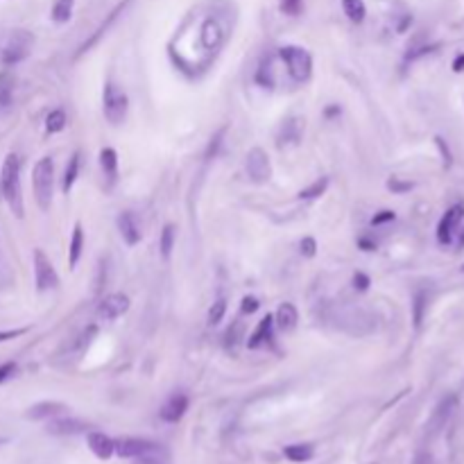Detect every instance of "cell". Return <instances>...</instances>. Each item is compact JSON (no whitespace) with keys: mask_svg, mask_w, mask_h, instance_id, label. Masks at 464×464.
<instances>
[{"mask_svg":"<svg viewBox=\"0 0 464 464\" xmlns=\"http://www.w3.org/2000/svg\"><path fill=\"white\" fill-rule=\"evenodd\" d=\"M313 453L315 451L310 444H292V446H285L283 449V455L290 462H308V460H313Z\"/></svg>","mask_w":464,"mask_h":464,"instance_id":"cb8c5ba5","label":"cell"},{"mask_svg":"<svg viewBox=\"0 0 464 464\" xmlns=\"http://www.w3.org/2000/svg\"><path fill=\"white\" fill-rule=\"evenodd\" d=\"M89 430V424L82 419H50L48 424V433L53 435H78V433H87Z\"/></svg>","mask_w":464,"mask_h":464,"instance_id":"9a60e30c","label":"cell"},{"mask_svg":"<svg viewBox=\"0 0 464 464\" xmlns=\"http://www.w3.org/2000/svg\"><path fill=\"white\" fill-rule=\"evenodd\" d=\"M175 238H177L175 226L172 224H166L163 231H161V254H163V258H170L172 247H175Z\"/></svg>","mask_w":464,"mask_h":464,"instance_id":"4dcf8cb0","label":"cell"},{"mask_svg":"<svg viewBox=\"0 0 464 464\" xmlns=\"http://www.w3.org/2000/svg\"><path fill=\"white\" fill-rule=\"evenodd\" d=\"M66 410H69V408H66L64 403L44 401V403H37V406H32V408L28 410V417H30V419H53V417L64 415Z\"/></svg>","mask_w":464,"mask_h":464,"instance_id":"ffe728a7","label":"cell"},{"mask_svg":"<svg viewBox=\"0 0 464 464\" xmlns=\"http://www.w3.org/2000/svg\"><path fill=\"white\" fill-rule=\"evenodd\" d=\"M73 7H75V0H55V5H53V21L57 23V25H64V23H69L71 21V16H73Z\"/></svg>","mask_w":464,"mask_h":464,"instance_id":"484cf974","label":"cell"},{"mask_svg":"<svg viewBox=\"0 0 464 464\" xmlns=\"http://www.w3.org/2000/svg\"><path fill=\"white\" fill-rule=\"evenodd\" d=\"M16 374V362H5L0 365V383H5L7 378H12Z\"/></svg>","mask_w":464,"mask_h":464,"instance_id":"ab89813d","label":"cell"},{"mask_svg":"<svg viewBox=\"0 0 464 464\" xmlns=\"http://www.w3.org/2000/svg\"><path fill=\"white\" fill-rule=\"evenodd\" d=\"M118 231H121L123 240L134 247V244L141 242V226L136 222V217H134L130 211H125V213L118 215Z\"/></svg>","mask_w":464,"mask_h":464,"instance_id":"5bb4252c","label":"cell"},{"mask_svg":"<svg viewBox=\"0 0 464 464\" xmlns=\"http://www.w3.org/2000/svg\"><path fill=\"white\" fill-rule=\"evenodd\" d=\"M342 10L351 23H362L367 16V7L362 0H342Z\"/></svg>","mask_w":464,"mask_h":464,"instance_id":"d4e9b609","label":"cell"},{"mask_svg":"<svg viewBox=\"0 0 464 464\" xmlns=\"http://www.w3.org/2000/svg\"><path fill=\"white\" fill-rule=\"evenodd\" d=\"M387 188L394 190V193H406V190L412 188V184H410V181H399V179H396V177H392V179L387 181Z\"/></svg>","mask_w":464,"mask_h":464,"instance_id":"74e56055","label":"cell"},{"mask_svg":"<svg viewBox=\"0 0 464 464\" xmlns=\"http://www.w3.org/2000/svg\"><path fill=\"white\" fill-rule=\"evenodd\" d=\"M100 166H102V172L109 184H114L118 175V154L114 148H102V152H100Z\"/></svg>","mask_w":464,"mask_h":464,"instance_id":"7402d4cb","label":"cell"},{"mask_svg":"<svg viewBox=\"0 0 464 464\" xmlns=\"http://www.w3.org/2000/svg\"><path fill=\"white\" fill-rule=\"evenodd\" d=\"M125 7H127V3H121V5H118V7H116V10L111 12V14H109V19H107V21H105L102 25H100V28H98V32H96V35H93V37H91V39L87 41V44H84V46L80 48V55H82V53H87V50H91L93 46H96V44H98V41H100V37H102V35H105V32L109 30V25H111V23H114V21L118 19V14H121V12L125 10Z\"/></svg>","mask_w":464,"mask_h":464,"instance_id":"603a6c76","label":"cell"},{"mask_svg":"<svg viewBox=\"0 0 464 464\" xmlns=\"http://www.w3.org/2000/svg\"><path fill=\"white\" fill-rule=\"evenodd\" d=\"M394 211H381V213H376L374 217H371V226H378V224H385V222H390V220H394Z\"/></svg>","mask_w":464,"mask_h":464,"instance_id":"8d00e7d4","label":"cell"},{"mask_svg":"<svg viewBox=\"0 0 464 464\" xmlns=\"http://www.w3.org/2000/svg\"><path fill=\"white\" fill-rule=\"evenodd\" d=\"M226 39V32L222 28V23L217 19H206L204 23H202V30H199V41H202V48L208 50V53H217V50L222 48Z\"/></svg>","mask_w":464,"mask_h":464,"instance_id":"9c48e42d","label":"cell"},{"mask_svg":"<svg viewBox=\"0 0 464 464\" xmlns=\"http://www.w3.org/2000/svg\"><path fill=\"white\" fill-rule=\"evenodd\" d=\"M186 410H188V396L172 394L161 406V412H159V415H161V419L168 421V424H177V421L186 415Z\"/></svg>","mask_w":464,"mask_h":464,"instance_id":"7c38bea8","label":"cell"},{"mask_svg":"<svg viewBox=\"0 0 464 464\" xmlns=\"http://www.w3.org/2000/svg\"><path fill=\"white\" fill-rule=\"evenodd\" d=\"M23 333H25V328H14V331H0V342L14 340V337H19Z\"/></svg>","mask_w":464,"mask_h":464,"instance_id":"b9f144b4","label":"cell"},{"mask_svg":"<svg viewBox=\"0 0 464 464\" xmlns=\"http://www.w3.org/2000/svg\"><path fill=\"white\" fill-rule=\"evenodd\" d=\"M82 249H84V231H82V224L78 222L73 226V238H71V247H69V265H71V269L78 267L80 258H82Z\"/></svg>","mask_w":464,"mask_h":464,"instance_id":"44dd1931","label":"cell"},{"mask_svg":"<svg viewBox=\"0 0 464 464\" xmlns=\"http://www.w3.org/2000/svg\"><path fill=\"white\" fill-rule=\"evenodd\" d=\"M87 442H89V449L93 451V455L100 458V460H109L114 455V440L109 435H105V433L91 430L89 437H87Z\"/></svg>","mask_w":464,"mask_h":464,"instance_id":"2e32d148","label":"cell"},{"mask_svg":"<svg viewBox=\"0 0 464 464\" xmlns=\"http://www.w3.org/2000/svg\"><path fill=\"white\" fill-rule=\"evenodd\" d=\"M462 217H464V204H455L446 211L440 224H437V240L442 244H449L455 229H458V224L462 222Z\"/></svg>","mask_w":464,"mask_h":464,"instance_id":"30bf717a","label":"cell"},{"mask_svg":"<svg viewBox=\"0 0 464 464\" xmlns=\"http://www.w3.org/2000/svg\"><path fill=\"white\" fill-rule=\"evenodd\" d=\"M301 7H303V0H281V12L288 16L301 14Z\"/></svg>","mask_w":464,"mask_h":464,"instance_id":"e575fe53","label":"cell"},{"mask_svg":"<svg viewBox=\"0 0 464 464\" xmlns=\"http://www.w3.org/2000/svg\"><path fill=\"white\" fill-rule=\"evenodd\" d=\"M278 55H281L285 66H288V73L294 82L303 84L310 80V75H313V57H310L308 50L299 46H283L278 50Z\"/></svg>","mask_w":464,"mask_h":464,"instance_id":"3957f363","label":"cell"},{"mask_svg":"<svg viewBox=\"0 0 464 464\" xmlns=\"http://www.w3.org/2000/svg\"><path fill=\"white\" fill-rule=\"evenodd\" d=\"M297 322H299V313H297V308H294V303H290V301L281 303L274 315V324L278 326V331L290 333L297 328Z\"/></svg>","mask_w":464,"mask_h":464,"instance_id":"e0dca14e","label":"cell"},{"mask_svg":"<svg viewBox=\"0 0 464 464\" xmlns=\"http://www.w3.org/2000/svg\"><path fill=\"white\" fill-rule=\"evenodd\" d=\"M301 134H303V123L299 118H290V121L283 123L281 127V134H278V145H297L301 141Z\"/></svg>","mask_w":464,"mask_h":464,"instance_id":"ac0fdd59","label":"cell"},{"mask_svg":"<svg viewBox=\"0 0 464 464\" xmlns=\"http://www.w3.org/2000/svg\"><path fill=\"white\" fill-rule=\"evenodd\" d=\"M247 172H249V179L256 181V184H263V181L269 179V177H272L269 157H267V152L263 148L249 150V154H247Z\"/></svg>","mask_w":464,"mask_h":464,"instance_id":"ba28073f","label":"cell"},{"mask_svg":"<svg viewBox=\"0 0 464 464\" xmlns=\"http://www.w3.org/2000/svg\"><path fill=\"white\" fill-rule=\"evenodd\" d=\"M242 333H244V324L242 322H235L229 331H226V349H231V351H235V347L240 344V340H242Z\"/></svg>","mask_w":464,"mask_h":464,"instance_id":"d6a6232c","label":"cell"},{"mask_svg":"<svg viewBox=\"0 0 464 464\" xmlns=\"http://www.w3.org/2000/svg\"><path fill=\"white\" fill-rule=\"evenodd\" d=\"M455 406H458V399H455V396H446V399H442L440 406L435 408L433 417H430V424H428V433H430V435L440 433V430L444 428L446 421L451 419Z\"/></svg>","mask_w":464,"mask_h":464,"instance_id":"4fadbf2b","label":"cell"},{"mask_svg":"<svg viewBox=\"0 0 464 464\" xmlns=\"http://www.w3.org/2000/svg\"><path fill=\"white\" fill-rule=\"evenodd\" d=\"M32 44H35V37L25 30H16L14 35L7 41V46L3 48V55H0V62L5 66H16L21 64L25 57L30 55Z\"/></svg>","mask_w":464,"mask_h":464,"instance_id":"5b68a950","label":"cell"},{"mask_svg":"<svg viewBox=\"0 0 464 464\" xmlns=\"http://www.w3.org/2000/svg\"><path fill=\"white\" fill-rule=\"evenodd\" d=\"M130 306H132V301H130L127 294L114 292V294H109V297H105L102 301H100L98 317L102 319V322H114V319L123 317L125 313H127Z\"/></svg>","mask_w":464,"mask_h":464,"instance_id":"52a82bcc","label":"cell"},{"mask_svg":"<svg viewBox=\"0 0 464 464\" xmlns=\"http://www.w3.org/2000/svg\"><path fill=\"white\" fill-rule=\"evenodd\" d=\"M102 105H105V118L111 125H121L125 118H127L130 100H127V96H125V91L118 89L114 82H107Z\"/></svg>","mask_w":464,"mask_h":464,"instance_id":"277c9868","label":"cell"},{"mask_svg":"<svg viewBox=\"0 0 464 464\" xmlns=\"http://www.w3.org/2000/svg\"><path fill=\"white\" fill-rule=\"evenodd\" d=\"M426 303H428V294H426V290H417V294H415V303H412V319H415V326H417V328L421 326V322H424Z\"/></svg>","mask_w":464,"mask_h":464,"instance_id":"f546056e","label":"cell"},{"mask_svg":"<svg viewBox=\"0 0 464 464\" xmlns=\"http://www.w3.org/2000/svg\"><path fill=\"white\" fill-rule=\"evenodd\" d=\"M353 285H356V290L365 292L369 288V276L365 272H356L353 274Z\"/></svg>","mask_w":464,"mask_h":464,"instance_id":"f35d334b","label":"cell"},{"mask_svg":"<svg viewBox=\"0 0 464 464\" xmlns=\"http://www.w3.org/2000/svg\"><path fill=\"white\" fill-rule=\"evenodd\" d=\"M35 278H37V290H55L59 288V276L55 272L50 258L44 254V249H35Z\"/></svg>","mask_w":464,"mask_h":464,"instance_id":"8992f818","label":"cell"},{"mask_svg":"<svg viewBox=\"0 0 464 464\" xmlns=\"http://www.w3.org/2000/svg\"><path fill=\"white\" fill-rule=\"evenodd\" d=\"M224 313H226V301L224 299H217L213 306H211V310H208V324L211 326H215V324H220L222 322V317H224Z\"/></svg>","mask_w":464,"mask_h":464,"instance_id":"836d02e7","label":"cell"},{"mask_svg":"<svg viewBox=\"0 0 464 464\" xmlns=\"http://www.w3.org/2000/svg\"><path fill=\"white\" fill-rule=\"evenodd\" d=\"M272 326H274V317H272V315H265V317L258 322L256 331L249 335L247 347H249V349H258L260 344H265L267 340H272Z\"/></svg>","mask_w":464,"mask_h":464,"instance_id":"d6986e66","label":"cell"},{"mask_svg":"<svg viewBox=\"0 0 464 464\" xmlns=\"http://www.w3.org/2000/svg\"><path fill=\"white\" fill-rule=\"evenodd\" d=\"M462 272H464V265H462Z\"/></svg>","mask_w":464,"mask_h":464,"instance_id":"ee69618b","label":"cell"},{"mask_svg":"<svg viewBox=\"0 0 464 464\" xmlns=\"http://www.w3.org/2000/svg\"><path fill=\"white\" fill-rule=\"evenodd\" d=\"M0 184H3V195L10 204L12 213L16 217L25 215L23 206V190H21V159L19 154H7L3 163V175H0Z\"/></svg>","mask_w":464,"mask_h":464,"instance_id":"6da1fadb","label":"cell"},{"mask_svg":"<svg viewBox=\"0 0 464 464\" xmlns=\"http://www.w3.org/2000/svg\"><path fill=\"white\" fill-rule=\"evenodd\" d=\"M453 71H455V73H462V71H464V55H460V57L453 62Z\"/></svg>","mask_w":464,"mask_h":464,"instance_id":"7bdbcfd3","label":"cell"},{"mask_svg":"<svg viewBox=\"0 0 464 464\" xmlns=\"http://www.w3.org/2000/svg\"><path fill=\"white\" fill-rule=\"evenodd\" d=\"M66 123H69L66 114L62 111V109H55V111H50L48 118H46V130H48V134H59L66 127Z\"/></svg>","mask_w":464,"mask_h":464,"instance_id":"f1b7e54d","label":"cell"},{"mask_svg":"<svg viewBox=\"0 0 464 464\" xmlns=\"http://www.w3.org/2000/svg\"><path fill=\"white\" fill-rule=\"evenodd\" d=\"M80 175V152H75L69 161V168H66V175H64V181H62V190L64 193H71L75 179H78Z\"/></svg>","mask_w":464,"mask_h":464,"instance_id":"83f0119b","label":"cell"},{"mask_svg":"<svg viewBox=\"0 0 464 464\" xmlns=\"http://www.w3.org/2000/svg\"><path fill=\"white\" fill-rule=\"evenodd\" d=\"M315 251H317V242H315V238H303L301 240V254L303 256H308V258H313L315 256Z\"/></svg>","mask_w":464,"mask_h":464,"instance_id":"d590c367","label":"cell"},{"mask_svg":"<svg viewBox=\"0 0 464 464\" xmlns=\"http://www.w3.org/2000/svg\"><path fill=\"white\" fill-rule=\"evenodd\" d=\"M258 306H260V303H258L256 297H244L242 299V313H256Z\"/></svg>","mask_w":464,"mask_h":464,"instance_id":"60d3db41","label":"cell"},{"mask_svg":"<svg viewBox=\"0 0 464 464\" xmlns=\"http://www.w3.org/2000/svg\"><path fill=\"white\" fill-rule=\"evenodd\" d=\"M326 188H328V179H326V177H322V179H317L315 184H310L308 188H303V190L299 193V197H301V199H315V197H319V195H324Z\"/></svg>","mask_w":464,"mask_h":464,"instance_id":"1f68e13d","label":"cell"},{"mask_svg":"<svg viewBox=\"0 0 464 464\" xmlns=\"http://www.w3.org/2000/svg\"><path fill=\"white\" fill-rule=\"evenodd\" d=\"M32 184H35V197L41 211L50 208V202H53V188H55V163L50 157L39 159L35 166V172H32Z\"/></svg>","mask_w":464,"mask_h":464,"instance_id":"7a4b0ae2","label":"cell"},{"mask_svg":"<svg viewBox=\"0 0 464 464\" xmlns=\"http://www.w3.org/2000/svg\"><path fill=\"white\" fill-rule=\"evenodd\" d=\"M152 446L150 440H139V437H123V440L114 442V453H118L121 458L136 460L143 453Z\"/></svg>","mask_w":464,"mask_h":464,"instance_id":"8fae6325","label":"cell"},{"mask_svg":"<svg viewBox=\"0 0 464 464\" xmlns=\"http://www.w3.org/2000/svg\"><path fill=\"white\" fill-rule=\"evenodd\" d=\"M14 93V78L10 73H0V111L12 105Z\"/></svg>","mask_w":464,"mask_h":464,"instance_id":"4316f807","label":"cell"}]
</instances>
